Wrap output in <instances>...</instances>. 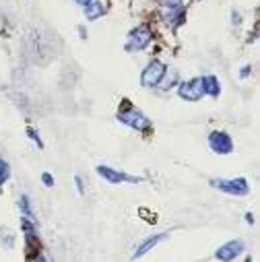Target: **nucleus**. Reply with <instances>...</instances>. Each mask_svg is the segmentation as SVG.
I'll return each instance as SVG.
<instances>
[{"label": "nucleus", "mask_w": 260, "mask_h": 262, "mask_svg": "<svg viewBox=\"0 0 260 262\" xmlns=\"http://www.w3.org/2000/svg\"><path fill=\"white\" fill-rule=\"evenodd\" d=\"M116 120H120L124 126H128V128H133V130H137V133H149V130L153 128V124H151V120L139 110V107H135L130 101H124V105L118 110V114H116Z\"/></svg>", "instance_id": "f257e3e1"}, {"label": "nucleus", "mask_w": 260, "mask_h": 262, "mask_svg": "<svg viewBox=\"0 0 260 262\" xmlns=\"http://www.w3.org/2000/svg\"><path fill=\"white\" fill-rule=\"evenodd\" d=\"M159 17L169 31H176L186 21L184 0H159Z\"/></svg>", "instance_id": "f03ea898"}, {"label": "nucleus", "mask_w": 260, "mask_h": 262, "mask_svg": "<svg viewBox=\"0 0 260 262\" xmlns=\"http://www.w3.org/2000/svg\"><path fill=\"white\" fill-rule=\"evenodd\" d=\"M153 41V31L151 27L147 25H137L128 31L126 35V43H124V50L126 52H145L149 48V43Z\"/></svg>", "instance_id": "7ed1b4c3"}, {"label": "nucleus", "mask_w": 260, "mask_h": 262, "mask_svg": "<svg viewBox=\"0 0 260 262\" xmlns=\"http://www.w3.org/2000/svg\"><path fill=\"white\" fill-rule=\"evenodd\" d=\"M167 71H169V69H167L165 62L153 58V60L147 64V67L141 71V85H143L145 89H155V87H159L161 81L165 79Z\"/></svg>", "instance_id": "20e7f679"}, {"label": "nucleus", "mask_w": 260, "mask_h": 262, "mask_svg": "<svg viewBox=\"0 0 260 262\" xmlns=\"http://www.w3.org/2000/svg\"><path fill=\"white\" fill-rule=\"evenodd\" d=\"M211 186L229 196H248L250 194V184L246 178H215V180H211Z\"/></svg>", "instance_id": "39448f33"}, {"label": "nucleus", "mask_w": 260, "mask_h": 262, "mask_svg": "<svg viewBox=\"0 0 260 262\" xmlns=\"http://www.w3.org/2000/svg\"><path fill=\"white\" fill-rule=\"evenodd\" d=\"M95 171H97V176H99L103 182H107V184H139V182H143L141 176H130V173L118 171V169H114V167H110V165H97Z\"/></svg>", "instance_id": "423d86ee"}, {"label": "nucleus", "mask_w": 260, "mask_h": 262, "mask_svg": "<svg viewBox=\"0 0 260 262\" xmlns=\"http://www.w3.org/2000/svg\"><path fill=\"white\" fill-rule=\"evenodd\" d=\"M178 95H180V99L190 101V103L201 101V99L205 97L201 77H197V79H188V81H180V83H178Z\"/></svg>", "instance_id": "0eeeda50"}, {"label": "nucleus", "mask_w": 260, "mask_h": 262, "mask_svg": "<svg viewBox=\"0 0 260 262\" xmlns=\"http://www.w3.org/2000/svg\"><path fill=\"white\" fill-rule=\"evenodd\" d=\"M207 141H209V149L217 155L233 153V139H231L229 133H225V130H213Z\"/></svg>", "instance_id": "6e6552de"}, {"label": "nucleus", "mask_w": 260, "mask_h": 262, "mask_svg": "<svg viewBox=\"0 0 260 262\" xmlns=\"http://www.w3.org/2000/svg\"><path fill=\"white\" fill-rule=\"evenodd\" d=\"M244 250H246V244L242 239H231V242H227L215 250V258L219 262H233Z\"/></svg>", "instance_id": "1a4fd4ad"}, {"label": "nucleus", "mask_w": 260, "mask_h": 262, "mask_svg": "<svg viewBox=\"0 0 260 262\" xmlns=\"http://www.w3.org/2000/svg\"><path fill=\"white\" fill-rule=\"evenodd\" d=\"M169 237V233L167 231H163V233H153V235H149L147 239H143L139 246H137V250H135V254H133V258L135 260H139V258H143L147 252H151L157 244H161L163 239H167Z\"/></svg>", "instance_id": "9d476101"}, {"label": "nucleus", "mask_w": 260, "mask_h": 262, "mask_svg": "<svg viewBox=\"0 0 260 262\" xmlns=\"http://www.w3.org/2000/svg\"><path fill=\"white\" fill-rule=\"evenodd\" d=\"M201 83H203L205 95H209V97H213V99H217V97L221 95V81H219V77H215V75H205V77H201Z\"/></svg>", "instance_id": "9b49d317"}, {"label": "nucleus", "mask_w": 260, "mask_h": 262, "mask_svg": "<svg viewBox=\"0 0 260 262\" xmlns=\"http://www.w3.org/2000/svg\"><path fill=\"white\" fill-rule=\"evenodd\" d=\"M83 13H85L87 21H97L105 15V5L101 3V0H91V3H87L83 7Z\"/></svg>", "instance_id": "f8f14e48"}, {"label": "nucleus", "mask_w": 260, "mask_h": 262, "mask_svg": "<svg viewBox=\"0 0 260 262\" xmlns=\"http://www.w3.org/2000/svg\"><path fill=\"white\" fill-rule=\"evenodd\" d=\"M19 211H21V219H31V221H35V213H33V209H31V201H29V196L27 194H23L21 199H19Z\"/></svg>", "instance_id": "ddd939ff"}, {"label": "nucleus", "mask_w": 260, "mask_h": 262, "mask_svg": "<svg viewBox=\"0 0 260 262\" xmlns=\"http://www.w3.org/2000/svg\"><path fill=\"white\" fill-rule=\"evenodd\" d=\"M9 178H11V165L5 159H0V186L7 184Z\"/></svg>", "instance_id": "4468645a"}, {"label": "nucleus", "mask_w": 260, "mask_h": 262, "mask_svg": "<svg viewBox=\"0 0 260 262\" xmlns=\"http://www.w3.org/2000/svg\"><path fill=\"white\" fill-rule=\"evenodd\" d=\"M27 137L37 145V149H44V141L39 139V133H37L35 128H27Z\"/></svg>", "instance_id": "2eb2a0df"}, {"label": "nucleus", "mask_w": 260, "mask_h": 262, "mask_svg": "<svg viewBox=\"0 0 260 262\" xmlns=\"http://www.w3.org/2000/svg\"><path fill=\"white\" fill-rule=\"evenodd\" d=\"M41 182H44L46 188H52V186H54V176L48 173V171H44V173H41Z\"/></svg>", "instance_id": "dca6fc26"}, {"label": "nucleus", "mask_w": 260, "mask_h": 262, "mask_svg": "<svg viewBox=\"0 0 260 262\" xmlns=\"http://www.w3.org/2000/svg\"><path fill=\"white\" fill-rule=\"evenodd\" d=\"M252 75V64H244V69L240 71V79L244 81V79H248Z\"/></svg>", "instance_id": "f3484780"}, {"label": "nucleus", "mask_w": 260, "mask_h": 262, "mask_svg": "<svg viewBox=\"0 0 260 262\" xmlns=\"http://www.w3.org/2000/svg\"><path fill=\"white\" fill-rule=\"evenodd\" d=\"M75 184H77V192L81 196H85V186H83V178L81 176H75Z\"/></svg>", "instance_id": "a211bd4d"}, {"label": "nucleus", "mask_w": 260, "mask_h": 262, "mask_svg": "<svg viewBox=\"0 0 260 262\" xmlns=\"http://www.w3.org/2000/svg\"><path fill=\"white\" fill-rule=\"evenodd\" d=\"M31 262H48V258H46V256H44V254H35V256H33V260H31Z\"/></svg>", "instance_id": "6ab92c4d"}, {"label": "nucleus", "mask_w": 260, "mask_h": 262, "mask_svg": "<svg viewBox=\"0 0 260 262\" xmlns=\"http://www.w3.org/2000/svg\"><path fill=\"white\" fill-rule=\"evenodd\" d=\"M73 3H77V5H79V7H85V5H87V3H91V0H73Z\"/></svg>", "instance_id": "aec40b11"}, {"label": "nucleus", "mask_w": 260, "mask_h": 262, "mask_svg": "<svg viewBox=\"0 0 260 262\" xmlns=\"http://www.w3.org/2000/svg\"><path fill=\"white\" fill-rule=\"evenodd\" d=\"M246 223H254V217H252V213H248V215H246Z\"/></svg>", "instance_id": "412c9836"}, {"label": "nucleus", "mask_w": 260, "mask_h": 262, "mask_svg": "<svg viewBox=\"0 0 260 262\" xmlns=\"http://www.w3.org/2000/svg\"><path fill=\"white\" fill-rule=\"evenodd\" d=\"M194 3H203V0H194Z\"/></svg>", "instance_id": "4be33fe9"}]
</instances>
